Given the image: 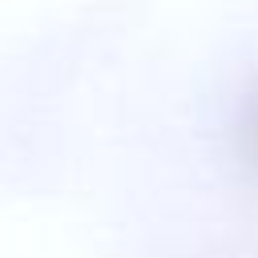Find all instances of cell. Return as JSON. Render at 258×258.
Masks as SVG:
<instances>
[{
  "label": "cell",
  "mask_w": 258,
  "mask_h": 258,
  "mask_svg": "<svg viewBox=\"0 0 258 258\" xmlns=\"http://www.w3.org/2000/svg\"><path fill=\"white\" fill-rule=\"evenodd\" d=\"M246 149L258 161V97L250 101V113H246Z\"/></svg>",
  "instance_id": "6da1fadb"
}]
</instances>
